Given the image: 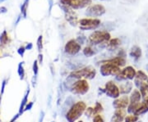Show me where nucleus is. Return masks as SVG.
Wrapping results in <instances>:
<instances>
[{"instance_id":"obj_44","label":"nucleus","mask_w":148,"mask_h":122,"mask_svg":"<svg viewBox=\"0 0 148 122\" xmlns=\"http://www.w3.org/2000/svg\"><path fill=\"white\" fill-rule=\"evenodd\" d=\"M1 102H2V95H0V105H1Z\"/></svg>"},{"instance_id":"obj_34","label":"nucleus","mask_w":148,"mask_h":122,"mask_svg":"<svg viewBox=\"0 0 148 122\" xmlns=\"http://www.w3.org/2000/svg\"><path fill=\"white\" fill-rule=\"evenodd\" d=\"M92 122H105V121H104L103 117L101 114H99V115H95V117H93V121Z\"/></svg>"},{"instance_id":"obj_31","label":"nucleus","mask_w":148,"mask_h":122,"mask_svg":"<svg viewBox=\"0 0 148 122\" xmlns=\"http://www.w3.org/2000/svg\"><path fill=\"white\" fill-rule=\"evenodd\" d=\"M85 115L88 117V118H91V117L93 118V117H95L93 107H90V106L86 107V111H85Z\"/></svg>"},{"instance_id":"obj_14","label":"nucleus","mask_w":148,"mask_h":122,"mask_svg":"<svg viewBox=\"0 0 148 122\" xmlns=\"http://www.w3.org/2000/svg\"><path fill=\"white\" fill-rule=\"evenodd\" d=\"M129 104V98L127 95L119 96L113 102V106L114 109H127Z\"/></svg>"},{"instance_id":"obj_1","label":"nucleus","mask_w":148,"mask_h":122,"mask_svg":"<svg viewBox=\"0 0 148 122\" xmlns=\"http://www.w3.org/2000/svg\"><path fill=\"white\" fill-rule=\"evenodd\" d=\"M86 104L84 102L78 101L74 103L66 113V120L69 122H76L85 113Z\"/></svg>"},{"instance_id":"obj_36","label":"nucleus","mask_w":148,"mask_h":122,"mask_svg":"<svg viewBox=\"0 0 148 122\" xmlns=\"http://www.w3.org/2000/svg\"><path fill=\"white\" fill-rule=\"evenodd\" d=\"M33 106H34V102H27V104L26 105V106H25V108H24V112H27V111L32 110Z\"/></svg>"},{"instance_id":"obj_5","label":"nucleus","mask_w":148,"mask_h":122,"mask_svg":"<svg viewBox=\"0 0 148 122\" xmlns=\"http://www.w3.org/2000/svg\"><path fill=\"white\" fill-rule=\"evenodd\" d=\"M90 89V85L87 80L85 79H81V80H77L75 81L72 87H71V91L74 94L77 95H85Z\"/></svg>"},{"instance_id":"obj_7","label":"nucleus","mask_w":148,"mask_h":122,"mask_svg":"<svg viewBox=\"0 0 148 122\" xmlns=\"http://www.w3.org/2000/svg\"><path fill=\"white\" fill-rule=\"evenodd\" d=\"M101 21L97 18H83L78 21L79 27L82 30H95L101 25Z\"/></svg>"},{"instance_id":"obj_45","label":"nucleus","mask_w":148,"mask_h":122,"mask_svg":"<svg viewBox=\"0 0 148 122\" xmlns=\"http://www.w3.org/2000/svg\"><path fill=\"white\" fill-rule=\"evenodd\" d=\"M77 122H83V121H78Z\"/></svg>"},{"instance_id":"obj_20","label":"nucleus","mask_w":148,"mask_h":122,"mask_svg":"<svg viewBox=\"0 0 148 122\" xmlns=\"http://www.w3.org/2000/svg\"><path fill=\"white\" fill-rule=\"evenodd\" d=\"M147 112H148V105L145 102H141V103L138 105V106L137 107V109L135 110L134 112V115L136 116H142V115H144L146 114Z\"/></svg>"},{"instance_id":"obj_16","label":"nucleus","mask_w":148,"mask_h":122,"mask_svg":"<svg viewBox=\"0 0 148 122\" xmlns=\"http://www.w3.org/2000/svg\"><path fill=\"white\" fill-rule=\"evenodd\" d=\"M119 88L120 91V94L127 95L128 94H131V92L133 89V83L130 80H126V81L121 82Z\"/></svg>"},{"instance_id":"obj_22","label":"nucleus","mask_w":148,"mask_h":122,"mask_svg":"<svg viewBox=\"0 0 148 122\" xmlns=\"http://www.w3.org/2000/svg\"><path fill=\"white\" fill-rule=\"evenodd\" d=\"M121 43V40L119 38H114V39H111L109 42L107 43V48L110 50H114L117 48Z\"/></svg>"},{"instance_id":"obj_30","label":"nucleus","mask_w":148,"mask_h":122,"mask_svg":"<svg viewBox=\"0 0 148 122\" xmlns=\"http://www.w3.org/2000/svg\"><path fill=\"white\" fill-rule=\"evenodd\" d=\"M37 48H38V52L39 53H41L43 49V36L42 35H40L38 39H37L36 42Z\"/></svg>"},{"instance_id":"obj_39","label":"nucleus","mask_w":148,"mask_h":122,"mask_svg":"<svg viewBox=\"0 0 148 122\" xmlns=\"http://www.w3.org/2000/svg\"><path fill=\"white\" fill-rule=\"evenodd\" d=\"M119 57H122V58H125V57H126V53L125 52L123 51V50H120L119 51V55H118Z\"/></svg>"},{"instance_id":"obj_42","label":"nucleus","mask_w":148,"mask_h":122,"mask_svg":"<svg viewBox=\"0 0 148 122\" xmlns=\"http://www.w3.org/2000/svg\"><path fill=\"white\" fill-rule=\"evenodd\" d=\"M7 11H8V9L6 8L5 7H0V13H6V12H7Z\"/></svg>"},{"instance_id":"obj_11","label":"nucleus","mask_w":148,"mask_h":122,"mask_svg":"<svg viewBox=\"0 0 148 122\" xmlns=\"http://www.w3.org/2000/svg\"><path fill=\"white\" fill-rule=\"evenodd\" d=\"M106 8L103 5L101 4H93L90 5L86 11V16L89 17H98L106 13Z\"/></svg>"},{"instance_id":"obj_2","label":"nucleus","mask_w":148,"mask_h":122,"mask_svg":"<svg viewBox=\"0 0 148 122\" xmlns=\"http://www.w3.org/2000/svg\"><path fill=\"white\" fill-rule=\"evenodd\" d=\"M95 75H96V70L95 68L90 66H88L81 69L73 70L69 74V77L77 79V80H81V79L93 80L95 77Z\"/></svg>"},{"instance_id":"obj_4","label":"nucleus","mask_w":148,"mask_h":122,"mask_svg":"<svg viewBox=\"0 0 148 122\" xmlns=\"http://www.w3.org/2000/svg\"><path fill=\"white\" fill-rule=\"evenodd\" d=\"M142 100H143V98H142L140 91L138 90V89H132L130 94V97H129V104L127 107V113L133 114L138 105L141 103Z\"/></svg>"},{"instance_id":"obj_9","label":"nucleus","mask_w":148,"mask_h":122,"mask_svg":"<svg viewBox=\"0 0 148 122\" xmlns=\"http://www.w3.org/2000/svg\"><path fill=\"white\" fill-rule=\"evenodd\" d=\"M104 91H105V94L106 96H108L109 98H114V99H116L120 96V91H119V86L112 80L106 82L105 88H104Z\"/></svg>"},{"instance_id":"obj_18","label":"nucleus","mask_w":148,"mask_h":122,"mask_svg":"<svg viewBox=\"0 0 148 122\" xmlns=\"http://www.w3.org/2000/svg\"><path fill=\"white\" fill-rule=\"evenodd\" d=\"M101 63H110L121 68V67L124 66L126 65V59L124 58L117 56V57H114L113 58L101 61Z\"/></svg>"},{"instance_id":"obj_25","label":"nucleus","mask_w":148,"mask_h":122,"mask_svg":"<svg viewBox=\"0 0 148 122\" xmlns=\"http://www.w3.org/2000/svg\"><path fill=\"white\" fill-rule=\"evenodd\" d=\"M138 90L140 91V93H141V95H142L143 99L146 98H147L148 97V83H145V84H143V85L139 88V89H138Z\"/></svg>"},{"instance_id":"obj_27","label":"nucleus","mask_w":148,"mask_h":122,"mask_svg":"<svg viewBox=\"0 0 148 122\" xmlns=\"http://www.w3.org/2000/svg\"><path fill=\"white\" fill-rule=\"evenodd\" d=\"M95 53V50L91 48L90 46H86V47H85L84 49H83V54H84L86 57H87V58L92 57Z\"/></svg>"},{"instance_id":"obj_32","label":"nucleus","mask_w":148,"mask_h":122,"mask_svg":"<svg viewBox=\"0 0 148 122\" xmlns=\"http://www.w3.org/2000/svg\"><path fill=\"white\" fill-rule=\"evenodd\" d=\"M32 70H33V73L35 76L38 75V72H39V63H38V61L35 60L34 62H33V66H32Z\"/></svg>"},{"instance_id":"obj_26","label":"nucleus","mask_w":148,"mask_h":122,"mask_svg":"<svg viewBox=\"0 0 148 122\" xmlns=\"http://www.w3.org/2000/svg\"><path fill=\"white\" fill-rule=\"evenodd\" d=\"M29 1L30 0H25L24 3L21 6V14L23 16L24 18L27 17V8H28V5H29Z\"/></svg>"},{"instance_id":"obj_13","label":"nucleus","mask_w":148,"mask_h":122,"mask_svg":"<svg viewBox=\"0 0 148 122\" xmlns=\"http://www.w3.org/2000/svg\"><path fill=\"white\" fill-rule=\"evenodd\" d=\"M60 7H61L62 9L64 11L66 20L69 21L72 26H76L77 24H78V20H77V17L76 16L74 11L73 10V8L69 7V6L64 5V4H61Z\"/></svg>"},{"instance_id":"obj_24","label":"nucleus","mask_w":148,"mask_h":122,"mask_svg":"<svg viewBox=\"0 0 148 122\" xmlns=\"http://www.w3.org/2000/svg\"><path fill=\"white\" fill-rule=\"evenodd\" d=\"M17 73H18L20 80H23L25 79L26 71H25V69H24V62H21L18 64V66H17Z\"/></svg>"},{"instance_id":"obj_41","label":"nucleus","mask_w":148,"mask_h":122,"mask_svg":"<svg viewBox=\"0 0 148 122\" xmlns=\"http://www.w3.org/2000/svg\"><path fill=\"white\" fill-rule=\"evenodd\" d=\"M44 118H45V112L42 111V112H40V117L39 122H43V121H44Z\"/></svg>"},{"instance_id":"obj_33","label":"nucleus","mask_w":148,"mask_h":122,"mask_svg":"<svg viewBox=\"0 0 148 122\" xmlns=\"http://www.w3.org/2000/svg\"><path fill=\"white\" fill-rule=\"evenodd\" d=\"M8 84V79H4L2 81V85H1V92H0V95L3 96V94H4V90H5L6 85Z\"/></svg>"},{"instance_id":"obj_10","label":"nucleus","mask_w":148,"mask_h":122,"mask_svg":"<svg viewBox=\"0 0 148 122\" xmlns=\"http://www.w3.org/2000/svg\"><path fill=\"white\" fill-rule=\"evenodd\" d=\"M61 4L69 6L73 9L84 8L91 4L92 0H60Z\"/></svg>"},{"instance_id":"obj_35","label":"nucleus","mask_w":148,"mask_h":122,"mask_svg":"<svg viewBox=\"0 0 148 122\" xmlns=\"http://www.w3.org/2000/svg\"><path fill=\"white\" fill-rule=\"evenodd\" d=\"M26 51H27V50H26V48H25L24 46H21V47H19V48L17 49V53L21 56V58H23V56H24Z\"/></svg>"},{"instance_id":"obj_3","label":"nucleus","mask_w":148,"mask_h":122,"mask_svg":"<svg viewBox=\"0 0 148 122\" xmlns=\"http://www.w3.org/2000/svg\"><path fill=\"white\" fill-rule=\"evenodd\" d=\"M111 39V35L109 32L104 30H95L89 35L88 40L93 45L106 44Z\"/></svg>"},{"instance_id":"obj_46","label":"nucleus","mask_w":148,"mask_h":122,"mask_svg":"<svg viewBox=\"0 0 148 122\" xmlns=\"http://www.w3.org/2000/svg\"><path fill=\"white\" fill-rule=\"evenodd\" d=\"M0 122H1V117H0Z\"/></svg>"},{"instance_id":"obj_8","label":"nucleus","mask_w":148,"mask_h":122,"mask_svg":"<svg viewBox=\"0 0 148 122\" xmlns=\"http://www.w3.org/2000/svg\"><path fill=\"white\" fill-rule=\"evenodd\" d=\"M121 68L114 66L110 63H102L101 67H100V72L101 75L104 77L109 76V75H113L116 76L121 72Z\"/></svg>"},{"instance_id":"obj_47","label":"nucleus","mask_w":148,"mask_h":122,"mask_svg":"<svg viewBox=\"0 0 148 122\" xmlns=\"http://www.w3.org/2000/svg\"><path fill=\"white\" fill-rule=\"evenodd\" d=\"M52 122H54V121H52Z\"/></svg>"},{"instance_id":"obj_48","label":"nucleus","mask_w":148,"mask_h":122,"mask_svg":"<svg viewBox=\"0 0 148 122\" xmlns=\"http://www.w3.org/2000/svg\"><path fill=\"white\" fill-rule=\"evenodd\" d=\"M4 1H5V0H4Z\"/></svg>"},{"instance_id":"obj_29","label":"nucleus","mask_w":148,"mask_h":122,"mask_svg":"<svg viewBox=\"0 0 148 122\" xmlns=\"http://www.w3.org/2000/svg\"><path fill=\"white\" fill-rule=\"evenodd\" d=\"M139 120V117L134 114H128L126 116L123 122H137Z\"/></svg>"},{"instance_id":"obj_19","label":"nucleus","mask_w":148,"mask_h":122,"mask_svg":"<svg viewBox=\"0 0 148 122\" xmlns=\"http://www.w3.org/2000/svg\"><path fill=\"white\" fill-rule=\"evenodd\" d=\"M31 93V89H30V86L28 85V88H27V90L25 94V95L23 97L22 100L21 102V104H20V106H19V111H18V113L20 114V116H21L23 113H24V108L25 106L27 104L28 102V97H29V94Z\"/></svg>"},{"instance_id":"obj_28","label":"nucleus","mask_w":148,"mask_h":122,"mask_svg":"<svg viewBox=\"0 0 148 122\" xmlns=\"http://www.w3.org/2000/svg\"><path fill=\"white\" fill-rule=\"evenodd\" d=\"M93 110H94V115H99L101 114V112L104 111V108H103V106L101 104V102H96L95 104V106L93 107Z\"/></svg>"},{"instance_id":"obj_12","label":"nucleus","mask_w":148,"mask_h":122,"mask_svg":"<svg viewBox=\"0 0 148 122\" xmlns=\"http://www.w3.org/2000/svg\"><path fill=\"white\" fill-rule=\"evenodd\" d=\"M81 49H82V45L74 39L69 40L64 46L65 53L72 56L77 54L81 51Z\"/></svg>"},{"instance_id":"obj_23","label":"nucleus","mask_w":148,"mask_h":122,"mask_svg":"<svg viewBox=\"0 0 148 122\" xmlns=\"http://www.w3.org/2000/svg\"><path fill=\"white\" fill-rule=\"evenodd\" d=\"M9 42H10V39L8 35V33L6 30H3V32L0 35V46L5 47L7 44H8Z\"/></svg>"},{"instance_id":"obj_38","label":"nucleus","mask_w":148,"mask_h":122,"mask_svg":"<svg viewBox=\"0 0 148 122\" xmlns=\"http://www.w3.org/2000/svg\"><path fill=\"white\" fill-rule=\"evenodd\" d=\"M20 117H21V116H20V114H19V113H17V114H16L14 117L11 119V121L9 122H16V120H17V119H18Z\"/></svg>"},{"instance_id":"obj_40","label":"nucleus","mask_w":148,"mask_h":122,"mask_svg":"<svg viewBox=\"0 0 148 122\" xmlns=\"http://www.w3.org/2000/svg\"><path fill=\"white\" fill-rule=\"evenodd\" d=\"M25 48H26V50H32V48H33V44H32V43H27Z\"/></svg>"},{"instance_id":"obj_21","label":"nucleus","mask_w":148,"mask_h":122,"mask_svg":"<svg viewBox=\"0 0 148 122\" xmlns=\"http://www.w3.org/2000/svg\"><path fill=\"white\" fill-rule=\"evenodd\" d=\"M129 55H130V57H132V58H134L135 60H138L142 57V49L137 45H134L131 48Z\"/></svg>"},{"instance_id":"obj_37","label":"nucleus","mask_w":148,"mask_h":122,"mask_svg":"<svg viewBox=\"0 0 148 122\" xmlns=\"http://www.w3.org/2000/svg\"><path fill=\"white\" fill-rule=\"evenodd\" d=\"M43 54L42 53H39L38 54V59H37V61H38V63L40 64V65H42L43 64Z\"/></svg>"},{"instance_id":"obj_17","label":"nucleus","mask_w":148,"mask_h":122,"mask_svg":"<svg viewBox=\"0 0 148 122\" xmlns=\"http://www.w3.org/2000/svg\"><path fill=\"white\" fill-rule=\"evenodd\" d=\"M127 116L126 109H115L114 113L111 118V122H123Z\"/></svg>"},{"instance_id":"obj_6","label":"nucleus","mask_w":148,"mask_h":122,"mask_svg":"<svg viewBox=\"0 0 148 122\" xmlns=\"http://www.w3.org/2000/svg\"><path fill=\"white\" fill-rule=\"evenodd\" d=\"M136 74H137L136 69L132 66H125L123 69L121 70L120 74H119L115 76V80L119 82H123L126 80L131 81V80H134Z\"/></svg>"},{"instance_id":"obj_43","label":"nucleus","mask_w":148,"mask_h":122,"mask_svg":"<svg viewBox=\"0 0 148 122\" xmlns=\"http://www.w3.org/2000/svg\"><path fill=\"white\" fill-rule=\"evenodd\" d=\"M143 101L145 102H146V103L148 105V97L147 98H144V99H143Z\"/></svg>"},{"instance_id":"obj_15","label":"nucleus","mask_w":148,"mask_h":122,"mask_svg":"<svg viewBox=\"0 0 148 122\" xmlns=\"http://www.w3.org/2000/svg\"><path fill=\"white\" fill-rule=\"evenodd\" d=\"M134 85L139 89V88L145 83H148V75L143 70H139L137 71L136 76L134 78Z\"/></svg>"}]
</instances>
